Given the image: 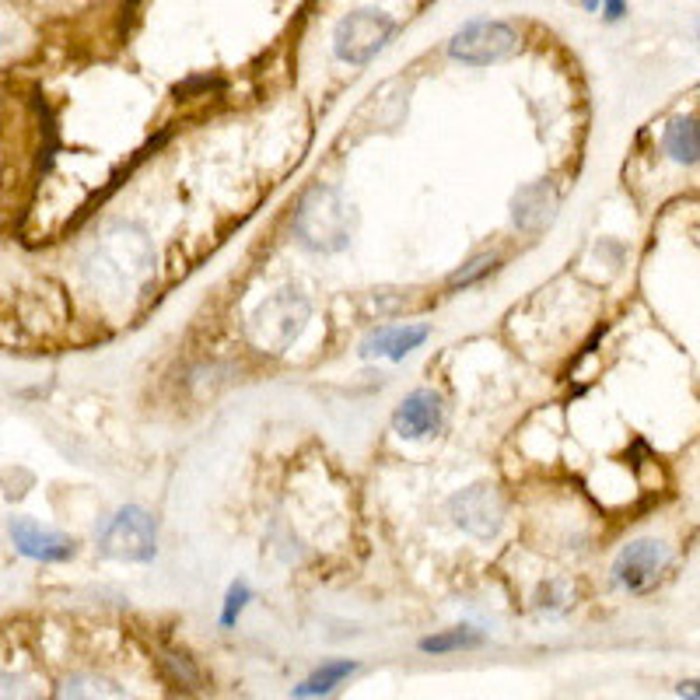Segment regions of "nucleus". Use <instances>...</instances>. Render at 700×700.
<instances>
[{
	"label": "nucleus",
	"instance_id": "4468645a",
	"mask_svg": "<svg viewBox=\"0 0 700 700\" xmlns=\"http://www.w3.org/2000/svg\"><path fill=\"white\" fill-rule=\"evenodd\" d=\"M662 144H666V155L679 165H697V155H700V130H697V116H676L669 126H666V137H662Z\"/></svg>",
	"mask_w": 700,
	"mask_h": 700
},
{
	"label": "nucleus",
	"instance_id": "6ab92c4d",
	"mask_svg": "<svg viewBox=\"0 0 700 700\" xmlns=\"http://www.w3.org/2000/svg\"><path fill=\"white\" fill-rule=\"evenodd\" d=\"M0 700H43V690L29 676L0 673Z\"/></svg>",
	"mask_w": 700,
	"mask_h": 700
},
{
	"label": "nucleus",
	"instance_id": "20e7f679",
	"mask_svg": "<svg viewBox=\"0 0 700 700\" xmlns=\"http://www.w3.org/2000/svg\"><path fill=\"white\" fill-rule=\"evenodd\" d=\"M99 546L112 560L147 564L158 554V519L141 504H126L99 529Z\"/></svg>",
	"mask_w": 700,
	"mask_h": 700
},
{
	"label": "nucleus",
	"instance_id": "9b49d317",
	"mask_svg": "<svg viewBox=\"0 0 700 700\" xmlns=\"http://www.w3.org/2000/svg\"><path fill=\"white\" fill-rule=\"evenodd\" d=\"M557 189L554 182H529L522 186L519 193L512 197V221H515V229L522 232H543L546 224H554L557 218Z\"/></svg>",
	"mask_w": 700,
	"mask_h": 700
},
{
	"label": "nucleus",
	"instance_id": "423d86ee",
	"mask_svg": "<svg viewBox=\"0 0 700 700\" xmlns=\"http://www.w3.org/2000/svg\"><path fill=\"white\" fill-rule=\"evenodd\" d=\"M519 53V32L495 18H473L448 40V56L466 67H490Z\"/></svg>",
	"mask_w": 700,
	"mask_h": 700
},
{
	"label": "nucleus",
	"instance_id": "f3484780",
	"mask_svg": "<svg viewBox=\"0 0 700 700\" xmlns=\"http://www.w3.org/2000/svg\"><path fill=\"white\" fill-rule=\"evenodd\" d=\"M165 669L173 673V684L176 687H186V690H197L200 687V669L193 666V658H189L186 652H168L165 655Z\"/></svg>",
	"mask_w": 700,
	"mask_h": 700
},
{
	"label": "nucleus",
	"instance_id": "f257e3e1",
	"mask_svg": "<svg viewBox=\"0 0 700 700\" xmlns=\"http://www.w3.org/2000/svg\"><path fill=\"white\" fill-rule=\"evenodd\" d=\"M155 274V245L141 224H112L88 256V277L112 295L141 291Z\"/></svg>",
	"mask_w": 700,
	"mask_h": 700
},
{
	"label": "nucleus",
	"instance_id": "0eeeda50",
	"mask_svg": "<svg viewBox=\"0 0 700 700\" xmlns=\"http://www.w3.org/2000/svg\"><path fill=\"white\" fill-rule=\"evenodd\" d=\"M448 515L463 533L477 540H495L504 525V501L495 484H473L448 501Z\"/></svg>",
	"mask_w": 700,
	"mask_h": 700
},
{
	"label": "nucleus",
	"instance_id": "9d476101",
	"mask_svg": "<svg viewBox=\"0 0 700 700\" xmlns=\"http://www.w3.org/2000/svg\"><path fill=\"white\" fill-rule=\"evenodd\" d=\"M396 431L403 434V438H434L442 427H445V400L434 389H418L410 392L407 400L396 407V418H392Z\"/></svg>",
	"mask_w": 700,
	"mask_h": 700
},
{
	"label": "nucleus",
	"instance_id": "412c9836",
	"mask_svg": "<svg viewBox=\"0 0 700 700\" xmlns=\"http://www.w3.org/2000/svg\"><path fill=\"white\" fill-rule=\"evenodd\" d=\"M599 8L607 22H620V18L627 14V0H599Z\"/></svg>",
	"mask_w": 700,
	"mask_h": 700
},
{
	"label": "nucleus",
	"instance_id": "7ed1b4c3",
	"mask_svg": "<svg viewBox=\"0 0 700 700\" xmlns=\"http://www.w3.org/2000/svg\"><path fill=\"white\" fill-rule=\"evenodd\" d=\"M312 301L301 288H280L249 315V344L263 354H284L305 333Z\"/></svg>",
	"mask_w": 700,
	"mask_h": 700
},
{
	"label": "nucleus",
	"instance_id": "f03ea898",
	"mask_svg": "<svg viewBox=\"0 0 700 700\" xmlns=\"http://www.w3.org/2000/svg\"><path fill=\"white\" fill-rule=\"evenodd\" d=\"M291 229H295V238L301 249L333 256V253H344L351 245L354 229H357V214L336 186H315L305 193V200L298 203Z\"/></svg>",
	"mask_w": 700,
	"mask_h": 700
},
{
	"label": "nucleus",
	"instance_id": "5701e85b",
	"mask_svg": "<svg viewBox=\"0 0 700 700\" xmlns=\"http://www.w3.org/2000/svg\"><path fill=\"white\" fill-rule=\"evenodd\" d=\"M585 11H599V0H578Z\"/></svg>",
	"mask_w": 700,
	"mask_h": 700
},
{
	"label": "nucleus",
	"instance_id": "4be33fe9",
	"mask_svg": "<svg viewBox=\"0 0 700 700\" xmlns=\"http://www.w3.org/2000/svg\"><path fill=\"white\" fill-rule=\"evenodd\" d=\"M679 697L697 700V684H693V679H690V684H684V687H679Z\"/></svg>",
	"mask_w": 700,
	"mask_h": 700
},
{
	"label": "nucleus",
	"instance_id": "dca6fc26",
	"mask_svg": "<svg viewBox=\"0 0 700 700\" xmlns=\"http://www.w3.org/2000/svg\"><path fill=\"white\" fill-rule=\"evenodd\" d=\"M484 645V634L469 631V627H456V631H445V634H434L421 641V652L424 655H448V652H463V648H480Z\"/></svg>",
	"mask_w": 700,
	"mask_h": 700
},
{
	"label": "nucleus",
	"instance_id": "ddd939ff",
	"mask_svg": "<svg viewBox=\"0 0 700 700\" xmlns=\"http://www.w3.org/2000/svg\"><path fill=\"white\" fill-rule=\"evenodd\" d=\"M56 700H134L120 684L95 673H74L56 687Z\"/></svg>",
	"mask_w": 700,
	"mask_h": 700
},
{
	"label": "nucleus",
	"instance_id": "6e6552de",
	"mask_svg": "<svg viewBox=\"0 0 700 700\" xmlns=\"http://www.w3.org/2000/svg\"><path fill=\"white\" fill-rule=\"evenodd\" d=\"M8 536L18 554L40 564H64L78 554V540L67 533H56V529H46L32 519H11Z\"/></svg>",
	"mask_w": 700,
	"mask_h": 700
},
{
	"label": "nucleus",
	"instance_id": "f8f14e48",
	"mask_svg": "<svg viewBox=\"0 0 700 700\" xmlns=\"http://www.w3.org/2000/svg\"><path fill=\"white\" fill-rule=\"evenodd\" d=\"M431 336V330L424 323H407V326H378L371 330L357 354L362 357H386V362H403L407 354L418 351L424 340Z\"/></svg>",
	"mask_w": 700,
	"mask_h": 700
},
{
	"label": "nucleus",
	"instance_id": "2eb2a0df",
	"mask_svg": "<svg viewBox=\"0 0 700 700\" xmlns=\"http://www.w3.org/2000/svg\"><path fill=\"white\" fill-rule=\"evenodd\" d=\"M357 673V662H347V658H336V662H323V666H319L305 684L301 687H295V697L298 700H312V697H326V693H333L340 684H344L347 676H354Z\"/></svg>",
	"mask_w": 700,
	"mask_h": 700
},
{
	"label": "nucleus",
	"instance_id": "1a4fd4ad",
	"mask_svg": "<svg viewBox=\"0 0 700 700\" xmlns=\"http://www.w3.org/2000/svg\"><path fill=\"white\" fill-rule=\"evenodd\" d=\"M669 554H666V543L658 540H634L627 543L613 560V581L620 589L627 592H645L648 585L662 575V567H666Z\"/></svg>",
	"mask_w": 700,
	"mask_h": 700
},
{
	"label": "nucleus",
	"instance_id": "a211bd4d",
	"mask_svg": "<svg viewBox=\"0 0 700 700\" xmlns=\"http://www.w3.org/2000/svg\"><path fill=\"white\" fill-rule=\"evenodd\" d=\"M253 602V589H249V581H235L232 589H229V596H224V610H221V627L229 631V627H235L238 623V616H242V610L249 607Z\"/></svg>",
	"mask_w": 700,
	"mask_h": 700
},
{
	"label": "nucleus",
	"instance_id": "39448f33",
	"mask_svg": "<svg viewBox=\"0 0 700 700\" xmlns=\"http://www.w3.org/2000/svg\"><path fill=\"white\" fill-rule=\"evenodd\" d=\"M392 35H396L392 14L378 11V8H362V11L344 14L336 22L333 53H336V60H344L351 67H365L389 46Z\"/></svg>",
	"mask_w": 700,
	"mask_h": 700
},
{
	"label": "nucleus",
	"instance_id": "aec40b11",
	"mask_svg": "<svg viewBox=\"0 0 700 700\" xmlns=\"http://www.w3.org/2000/svg\"><path fill=\"white\" fill-rule=\"evenodd\" d=\"M498 263H501L498 256H490V253H484V256H477V259H469L463 270H456V274H452V277H448V284H452V288H469V284H473V280H480V277H487L490 270H495V267H498Z\"/></svg>",
	"mask_w": 700,
	"mask_h": 700
}]
</instances>
